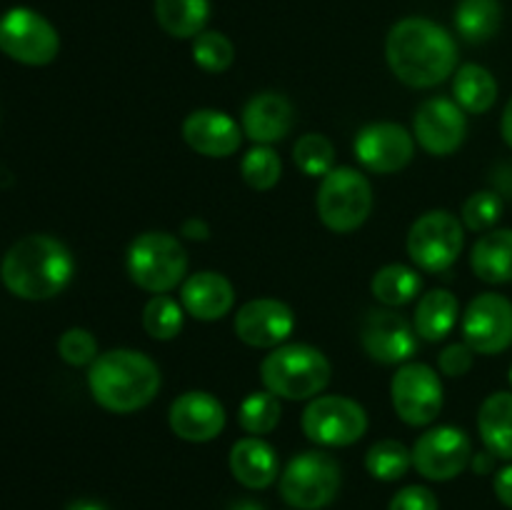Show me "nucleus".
I'll return each instance as SVG.
<instances>
[{
  "instance_id": "1",
  "label": "nucleus",
  "mask_w": 512,
  "mask_h": 510,
  "mask_svg": "<svg viewBox=\"0 0 512 510\" xmlns=\"http://www.w3.org/2000/svg\"><path fill=\"white\" fill-rule=\"evenodd\" d=\"M385 58L400 83L435 88L458 68V45L443 25L428 18H403L390 28Z\"/></svg>"
},
{
  "instance_id": "2",
  "label": "nucleus",
  "mask_w": 512,
  "mask_h": 510,
  "mask_svg": "<svg viewBox=\"0 0 512 510\" xmlns=\"http://www.w3.org/2000/svg\"><path fill=\"white\" fill-rule=\"evenodd\" d=\"M73 255L53 235H25L8 248L0 263V280L23 300H48L63 293L73 278Z\"/></svg>"
},
{
  "instance_id": "3",
  "label": "nucleus",
  "mask_w": 512,
  "mask_h": 510,
  "mask_svg": "<svg viewBox=\"0 0 512 510\" xmlns=\"http://www.w3.org/2000/svg\"><path fill=\"white\" fill-rule=\"evenodd\" d=\"M95 403L110 413H135L153 403L160 390V368L150 355L130 348L100 353L88 370Z\"/></svg>"
},
{
  "instance_id": "4",
  "label": "nucleus",
  "mask_w": 512,
  "mask_h": 510,
  "mask_svg": "<svg viewBox=\"0 0 512 510\" xmlns=\"http://www.w3.org/2000/svg\"><path fill=\"white\" fill-rule=\"evenodd\" d=\"M330 360L323 350L308 343H283L270 350L260 363L265 390L283 400H313L328 388Z\"/></svg>"
},
{
  "instance_id": "5",
  "label": "nucleus",
  "mask_w": 512,
  "mask_h": 510,
  "mask_svg": "<svg viewBox=\"0 0 512 510\" xmlns=\"http://www.w3.org/2000/svg\"><path fill=\"white\" fill-rule=\"evenodd\" d=\"M125 268L140 290L163 295L178 288L188 275V253L173 233L148 230L130 243Z\"/></svg>"
},
{
  "instance_id": "6",
  "label": "nucleus",
  "mask_w": 512,
  "mask_h": 510,
  "mask_svg": "<svg viewBox=\"0 0 512 510\" xmlns=\"http://www.w3.org/2000/svg\"><path fill=\"white\" fill-rule=\"evenodd\" d=\"M318 215L333 233H353L373 213V185L360 170L335 165L318 188Z\"/></svg>"
},
{
  "instance_id": "7",
  "label": "nucleus",
  "mask_w": 512,
  "mask_h": 510,
  "mask_svg": "<svg viewBox=\"0 0 512 510\" xmlns=\"http://www.w3.org/2000/svg\"><path fill=\"white\" fill-rule=\"evenodd\" d=\"M340 490V465L325 450L300 453L280 473V495L295 510H320Z\"/></svg>"
},
{
  "instance_id": "8",
  "label": "nucleus",
  "mask_w": 512,
  "mask_h": 510,
  "mask_svg": "<svg viewBox=\"0 0 512 510\" xmlns=\"http://www.w3.org/2000/svg\"><path fill=\"white\" fill-rule=\"evenodd\" d=\"M465 228L450 210H428L408 233V255L425 273H445L460 258Z\"/></svg>"
},
{
  "instance_id": "9",
  "label": "nucleus",
  "mask_w": 512,
  "mask_h": 510,
  "mask_svg": "<svg viewBox=\"0 0 512 510\" xmlns=\"http://www.w3.org/2000/svg\"><path fill=\"white\" fill-rule=\"evenodd\" d=\"M303 433L310 443L325 448H348L368 433V413L345 395H318L303 410Z\"/></svg>"
},
{
  "instance_id": "10",
  "label": "nucleus",
  "mask_w": 512,
  "mask_h": 510,
  "mask_svg": "<svg viewBox=\"0 0 512 510\" xmlns=\"http://www.w3.org/2000/svg\"><path fill=\"white\" fill-rule=\"evenodd\" d=\"M390 400L403 423L413 428L430 425L443 410V380L430 365L405 363L390 380Z\"/></svg>"
},
{
  "instance_id": "11",
  "label": "nucleus",
  "mask_w": 512,
  "mask_h": 510,
  "mask_svg": "<svg viewBox=\"0 0 512 510\" xmlns=\"http://www.w3.org/2000/svg\"><path fill=\"white\" fill-rule=\"evenodd\" d=\"M0 50L23 65H48L60 50L58 30L35 10L13 8L0 18Z\"/></svg>"
},
{
  "instance_id": "12",
  "label": "nucleus",
  "mask_w": 512,
  "mask_h": 510,
  "mask_svg": "<svg viewBox=\"0 0 512 510\" xmlns=\"http://www.w3.org/2000/svg\"><path fill=\"white\" fill-rule=\"evenodd\" d=\"M470 460H473V443L468 433L455 425H438V428L425 430L413 445V468L423 478L438 480V483L458 478L468 468Z\"/></svg>"
},
{
  "instance_id": "13",
  "label": "nucleus",
  "mask_w": 512,
  "mask_h": 510,
  "mask_svg": "<svg viewBox=\"0 0 512 510\" xmlns=\"http://www.w3.org/2000/svg\"><path fill=\"white\" fill-rule=\"evenodd\" d=\"M463 338L478 355H498L512 345V303L500 293H480L465 308Z\"/></svg>"
},
{
  "instance_id": "14",
  "label": "nucleus",
  "mask_w": 512,
  "mask_h": 510,
  "mask_svg": "<svg viewBox=\"0 0 512 510\" xmlns=\"http://www.w3.org/2000/svg\"><path fill=\"white\" fill-rule=\"evenodd\" d=\"M413 138L428 155L448 158L468 138L465 110L450 98L425 100L413 118Z\"/></svg>"
},
{
  "instance_id": "15",
  "label": "nucleus",
  "mask_w": 512,
  "mask_h": 510,
  "mask_svg": "<svg viewBox=\"0 0 512 510\" xmlns=\"http://www.w3.org/2000/svg\"><path fill=\"white\" fill-rule=\"evenodd\" d=\"M360 343L368 358L383 365H405L418 350L415 325L390 308H375L365 315Z\"/></svg>"
},
{
  "instance_id": "16",
  "label": "nucleus",
  "mask_w": 512,
  "mask_h": 510,
  "mask_svg": "<svg viewBox=\"0 0 512 510\" xmlns=\"http://www.w3.org/2000/svg\"><path fill=\"white\" fill-rule=\"evenodd\" d=\"M353 153L370 173L390 175L413 160L415 138L398 123H370L355 135Z\"/></svg>"
},
{
  "instance_id": "17",
  "label": "nucleus",
  "mask_w": 512,
  "mask_h": 510,
  "mask_svg": "<svg viewBox=\"0 0 512 510\" xmlns=\"http://www.w3.org/2000/svg\"><path fill=\"white\" fill-rule=\"evenodd\" d=\"M233 328L250 348H278L293 335L295 313L283 300L255 298L240 305Z\"/></svg>"
},
{
  "instance_id": "18",
  "label": "nucleus",
  "mask_w": 512,
  "mask_h": 510,
  "mask_svg": "<svg viewBox=\"0 0 512 510\" xmlns=\"http://www.w3.org/2000/svg\"><path fill=\"white\" fill-rule=\"evenodd\" d=\"M170 430L188 443H210L225 428V408L205 390H188L170 403Z\"/></svg>"
},
{
  "instance_id": "19",
  "label": "nucleus",
  "mask_w": 512,
  "mask_h": 510,
  "mask_svg": "<svg viewBox=\"0 0 512 510\" xmlns=\"http://www.w3.org/2000/svg\"><path fill=\"white\" fill-rule=\"evenodd\" d=\"M183 138L205 158H230L243 143V128L223 110H193L183 120Z\"/></svg>"
},
{
  "instance_id": "20",
  "label": "nucleus",
  "mask_w": 512,
  "mask_h": 510,
  "mask_svg": "<svg viewBox=\"0 0 512 510\" xmlns=\"http://www.w3.org/2000/svg\"><path fill=\"white\" fill-rule=\"evenodd\" d=\"M180 305L188 315L203 323L225 318L235 305V288L223 273L200 270L183 280L180 288Z\"/></svg>"
},
{
  "instance_id": "21",
  "label": "nucleus",
  "mask_w": 512,
  "mask_h": 510,
  "mask_svg": "<svg viewBox=\"0 0 512 510\" xmlns=\"http://www.w3.org/2000/svg\"><path fill=\"white\" fill-rule=\"evenodd\" d=\"M295 123L290 100L280 93H258L245 103L240 128L255 145H273L288 138Z\"/></svg>"
},
{
  "instance_id": "22",
  "label": "nucleus",
  "mask_w": 512,
  "mask_h": 510,
  "mask_svg": "<svg viewBox=\"0 0 512 510\" xmlns=\"http://www.w3.org/2000/svg\"><path fill=\"white\" fill-rule=\"evenodd\" d=\"M230 473L240 485L250 490H263L278 480V453L270 443H265L258 435L240 438L230 448Z\"/></svg>"
},
{
  "instance_id": "23",
  "label": "nucleus",
  "mask_w": 512,
  "mask_h": 510,
  "mask_svg": "<svg viewBox=\"0 0 512 510\" xmlns=\"http://www.w3.org/2000/svg\"><path fill=\"white\" fill-rule=\"evenodd\" d=\"M470 268L483 283H512V228L488 230L470 250Z\"/></svg>"
},
{
  "instance_id": "24",
  "label": "nucleus",
  "mask_w": 512,
  "mask_h": 510,
  "mask_svg": "<svg viewBox=\"0 0 512 510\" xmlns=\"http://www.w3.org/2000/svg\"><path fill=\"white\" fill-rule=\"evenodd\" d=\"M458 315V295L445 288L430 290L418 300V308H415V333L428 343H438L453 333V328L458 325Z\"/></svg>"
},
{
  "instance_id": "25",
  "label": "nucleus",
  "mask_w": 512,
  "mask_h": 510,
  "mask_svg": "<svg viewBox=\"0 0 512 510\" xmlns=\"http://www.w3.org/2000/svg\"><path fill=\"white\" fill-rule=\"evenodd\" d=\"M478 430L485 450H490L495 458L512 460V393L500 390L483 400L478 413Z\"/></svg>"
},
{
  "instance_id": "26",
  "label": "nucleus",
  "mask_w": 512,
  "mask_h": 510,
  "mask_svg": "<svg viewBox=\"0 0 512 510\" xmlns=\"http://www.w3.org/2000/svg\"><path fill=\"white\" fill-rule=\"evenodd\" d=\"M455 103L470 115H483L498 100V80L488 68L478 63L460 65L453 78Z\"/></svg>"
},
{
  "instance_id": "27",
  "label": "nucleus",
  "mask_w": 512,
  "mask_h": 510,
  "mask_svg": "<svg viewBox=\"0 0 512 510\" xmlns=\"http://www.w3.org/2000/svg\"><path fill=\"white\" fill-rule=\"evenodd\" d=\"M210 18V0H155V20L173 38H195Z\"/></svg>"
},
{
  "instance_id": "28",
  "label": "nucleus",
  "mask_w": 512,
  "mask_h": 510,
  "mask_svg": "<svg viewBox=\"0 0 512 510\" xmlns=\"http://www.w3.org/2000/svg\"><path fill=\"white\" fill-rule=\"evenodd\" d=\"M420 290H423V280H420L418 270L403 263L385 265L370 280V293L385 308H400V305L410 303L418 298Z\"/></svg>"
},
{
  "instance_id": "29",
  "label": "nucleus",
  "mask_w": 512,
  "mask_h": 510,
  "mask_svg": "<svg viewBox=\"0 0 512 510\" xmlns=\"http://www.w3.org/2000/svg\"><path fill=\"white\" fill-rule=\"evenodd\" d=\"M503 23L500 0H460L455 8V28L468 43H488Z\"/></svg>"
},
{
  "instance_id": "30",
  "label": "nucleus",
  "mask_w": 512,
  "mask_h": 510,
  "mask_svg": "<svg viewBox=\"0 0 512 510\" xmlns=\"http://www.w3.org/2000/svg\"><path fill=\"white\" fill-rule=\"evenodd\" d=\"M410 468H413V450L405 448L400 440H378L365 453V470L383 483L400 480Z\"/></svg>"
},
{
  "instance_id": "31",
  "label": "nucleus",
  "mask_w": 512,
  "mask_h": 510,
  "mask_svg": "<svg viewBox=\"0 0 512 510\" xmlns=\"http://www.w3.org/2000/svg\"><path fill=\"white\" fill-rule=\"evenodd\" d=\"M280 398L270 390H260V393H250L248 398L240 403L238 408V423L248 435H268L278 428L280 423Z\"/></svg>"
},
{
  "instance_id": "32",
  "label": "nucleus",
  "mask_w": 512,
  "mask_h": 510,
  "mask_svg": "<svg viewBox=\"0 0 512 510\" xmlns=\"http://www.w3.org/2000/svg\"><path fill=\"white\" fill-rule=\"evenodd\" d=\"M185 310L170 295H153L143 308V328L153 340H173L183 330Z\"/></svg>"
},
{
  "instance_id": "33",
  "label": "nucleus",
  "mask_w": 512,
  "mask_h": 510,
  "mask_svg": "<svg viewBox=\"0 0 512 510\" xmlns=\"http://www.w3.org/2000/svg\"><path fill=\"white\" fill-rule=\"evenodd\" d=\"M240 175L253 190H270L283 175V160L270 145H253L240 160Z\"/></svg>"
},
{
  "instance_id": "34",
  "label": "nucleus",
  "mask_w": 512,
  "mask_h": 510,
  "mask_svg": "<svg viewBox=\"0 0 512 510\" xmlns=\"http://www.w3.org/2000/svg\"><path fill=\"white\" fill-rule=\"evenodd\" d=\"M293 160L308 178H325L335 168V148L323 133H305L295 143Z\"/></svg>"
},
{
  "instance_id": "35",
  "label": "nucleus",
  "mask_w": 512,
  "mask_h": 510,
  "mask_svg": "<svg viewBox=\"0 0 512 510\" xmlns=\"http://www.w3.org/2000/svg\"><path fill=\"white\" fill-rule=\"evenodd\" d=\"M193 60L205 73H225L235 60V48L218 30H203L193 38Z\"/></svg>"
},
{
  "instance_id": "36",
  "label": "nucleus",
  "mask_w": 512,
  "mask_h": 510,
  "mask_svg": "<svg viewBox=\"0 0 512 510\" xmlns=\"http://www.w3.org/2000/svg\"><path fill=\"white\" fill-rule=\"evenodd\" d=\"M463 225L473 233H488L503 218V198L495 190H478L463 203Z\"/></svg>"
},
{
  "instance_id": "37",
  "label": "nucleus",
  "mask_w": 512,
  "mask_h": 510,
  "mask_svg": "<svg viewBox=\"0 0 512 510\" xmlns=\"http://www.w3.org/2000/svg\"><path fill=\"white\" fill-rule=\"evenodd\" d=\"M58 355L68 365L83 368V365H93L98 358V340L90 330L85 328H70L60 335L58 340Z\"/></svg>"
},
{
  "instance_id": "38",
  "label": "nucleus",
  "mask_w": 512,
  "mask_h": 510,
  "mask_svg": "<svg viewBox=\"0 0 512 510\" xmlns=\"http://www.w3.org/2000/svg\"><path fill=\"white\" fill-rule=\"evenodd\" d=\"M388 510H440L438 498L425 485H408V488L398 490L390 500Z\"/></svg>"
},
{
  "instance_id": "39",
  "label": "nucleus",
  "mask_w": 512,
  "mask_h": 510,
  "mask_svg": "<svg viewBox=\"0 0 512 510\" xmlns=\"http://www.w3.org/2000/svg\"><path fill=\"white\" fill-rule=\"evenodd\" d=\"M475 350L468 343H453L440 353L438 365L440 373L448 375V378H463L470 368H473Z\"/></svg>"
},
{
  "instance_id": "40",
  "label": "nucleus",
  "mask_w": 512,
  "mask_h": 510,
  "mask_svg": "<svg viewBox=\"0 0 512 510\" xmlns=\"http://www.w3.org/2000/svg\"><path fill=\"white\" fill-rule=\"evenodd\" d=\"M493 488L500 503L512 510V465H505L503 470H498V475L493 480Z\"/></svg>"
},
{
  "instance_id": "41",
  "label": "nucleus",
  "mask_w": 512,
  "mask_h": 510,
  "mask_svg": "<svg viewBox=\"0 0 512 510\" xmlns=\"http://www.w3.org/2000/svg\"><path fill=\"white\" fill-rule=\"evenodd\" d=\"M180 233H183V238H188V240H208L210 228H208V223H205V220L188 218L183 223V228H180Z\"/></svg>"
},
{
  "instance_id": "42",
  "label": "nucleus",
  "mask_w": 512,
  "mask_h": 510,
  "mask_svg": "<svg viewBox=\"0 0 512 510\" xmlns=\"http://www.w3.org/2000/svg\"><path fill=\"white\" fill-rule=\"evenodd\" d=\"M470 465H473V470H475V473H478V475L493 473V468H495V455L490 453V450H485V453L473 455V460H470Z\"/></svg>"
},
{
  "instance_id": "43",
  "label": "nucleus",
  "mask_w": 512,
  "mask_h": 510,
  "mask_svg": "<svg viewBox=\"0 0 512 510\" xmlns=\"http://www.w3.org/2000/svg\"><path fill=\"white\" fill-rule=\"evenodd\" d=\"M500 133H503V140L512 148V98L508 100L503 110V120H500Z\"/></svg>"
},
{
  "instance_id": "44",
  "label": "nucleus",
  "mask_w": 512,
  "mask_h": 510,
  "mask_svg": "<svg viewBox=\"0 0 512 510\" xmlns=\"http://www.w3.org/2000/svg\"><path fill=\"white\" fill-rule=\"evenodd\" d=\"M65 510H108L103 503L98 500H73Z\"/></svg>"
},
{
  "instance_id": "45",
  "label": "nucleus",
  "mask_w": 512,
  "mask_h": 510,
  "mask_svg": "<svg viewBox=\"0 0 512 510\" xmlns=\"http://www.w3.org/2000/svg\"><path fill=\"white\" fill-rule=\"evenodd\" d=\"M230 510H263V505L255 503V500H238V503L230 505Z\"/></svg>"
},
{
  "instance_id": "46",
  "label": "nucleus",
  "mask_w": 512,
  "mask_h": 510,
  "mask_svg": "<svg viewBox=\"0 0 512 510\" xmlns=\"http://www.w3.org/2000/svg\"><path fill=\"white\" fill-rule=\"evenodd\" d=\"M508 378H510V385H512V365H510V375H508Z\"/></svg>"
}]
</instances>
